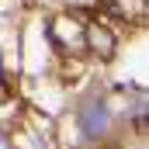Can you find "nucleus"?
Listing matches in <instances>:
<instances>
[{"label":"nucleus","mask_w":149,"mask_h":149,"mask_svg":"<svg viewBox=\"0 0 149 149\" xmlns=\"http://www.w3.org/2000/svg\"><path fill=\"white\" fill-rule=\"evenodd\" d=\"M80 128L87 139H101L108 128H111V111L101 104V101H90L83 111H80Z\"/></svg>","instance_id":"obj_1"},{"label":"nucleus","mask_w":149,"mask_h":149,"mask_svg":"<svg viewBox=\"0 0 149 149\" xmlns=\"http://www.w3.org/2000/svg\"><path fill=\"white\" fill-rule=\"evenodd\" d=\"M90 45H94V49H97L101 56H111V49H114V38L108 35V31H97V28H94V31H90Z\"/></svg>","instance_id":"obj_2"},{"label":"nucleus","mask_w":149,"mask_h":149,"mask_svg":"<svg viewBox=\"0 0 149 149\" xmlns=\"http://www.w3.org/2000/svg\"><path fill=\"white\" fill-rule=\"evenodd\" d=\"M0 149H10V146H7V139H3V135H0Z\"/></svg>","instance_id":"obj_3"}]
</instances>
